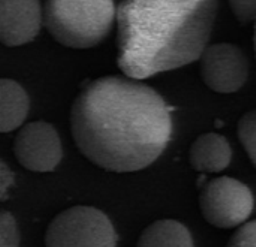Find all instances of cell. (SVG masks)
I'll use <instances>...</instances> for the list:
<instances>
[{
    "mask_svg": "<svg viewBox=\"0 0 256 247\" xmlns=\"http://www.w3.org/2000/svg\"><path fill=\"white\" fill-rule=\"evenodd\" d=\"M30 111L26 90L14 80L0 81V129L3 134L18 129Z\"/></svg>",
    "mask_w": 256,
    "mask_h": 247,
    "instance_id": "obj_10",
    "label": "cell"
},
{
    "mask_svg": "<svg viewBox=\"0 0 256 247\" xmlns=\"http://www.w3.org/2000/svg\"><path fill=\"white\" fill-rule=\"evenodd\" d=\"M117 234L110 218L94 207L76 206L57 214L46 232V247H116Z\"/></svg>",
    "mask_w": 256,
    "mask_h": 247,
    "instance_id": "obj_4",
    "label": "cell"
},
{
    "mask_svg": "<svg viewBox=\"0 0 256 247\" xmlns=\"http://www.w3.org/2000/svg\"><path fill=\"white\" fill-rule=\"evenodd\" d=\"M232 14L242 24L256 21V0H230Z\"/></svg>",
    "mask_w": 256,
    "mask_h": 247,
    "instance_id": "obj_15",
    "label": "cell"
},
{
    "mask_svg": "<svg viewBox=\"0 0 256 247\" xmlns=\"http://www.w3.org/2000/svg\"><path fill=\"white\" fill-rule=\"evenodd\" d=\"M238 138L256 168V110L246 112L238 122Z\"/></svg>",
    "mask_w": 256,
    "mask_h": 247,
    "instance_id": "obj_12",
    "label": "cell"
},
{
    "mask_svg": "<svg viewBox=\"0 0 256 247\" xmlns=\"http://www.w3.org/2000/svg\"><path fill=\"white\" fill-rule=\"evenodd\" d=\"M226 247H256V220L240 226Z\"/></svg>",
    "mask_w": 256,
    "mask_h": 247,
    "instance_id": "obj_14",
    "label": "cell"
},
{
    "mask_svg": "<svg viewBox=\"0 0 256 247\" xmlns=\"http://www.w3.org/2000/svg\"><path fill=\"white\" fill-rule=\"evenodd\" d=\"M254 42H255V54H256V21H255V36H254Z\"/></svg>",
    "mask_w": 256,
    "mask_h": 247,
    "instance_id": "obj_17",
    "label": "cell"
},
{
    "mask_svg": "<svg viewBox=\"0 0 256 247\" xmlns=\"http://www.w3.org/2000/svg\"><path fill=\"white\" fill-rule=\"evenodd\" d=\"M114 0H45L44 26L63 46L87 50L99 45L112 30Z\"/></svg>",
    "mask_w": 256,
    "mask_h": 247,
    "instance_id": "obj_3",
    "label": "cell"
},
{
    "mask_svg": "<svg viewBox=\"0 0 256 247\" xmlns=\"http://www.w3.org/2000/svg\"><path fill=\"white\" fill-rule=\"evenodd\" d=\"M136 247H194V240L183 224L162 219L144 230Z\"/></svg>",
    "mask_w": 256,
    "mask_h": 247,
    "instance_id": "obj_11",
    "label": "cell"
},
{
    "mask_svg": "<svg viewBox=\"0 0 256 247\" xmlns=\"http://www.w3.org/2000/svg\"><path fill=\"white\" fill-rule=\"evenodd\" d=\"M232 159V148L228 140L219 134H204L192 144L189 162L198 172L214 174L226 170Z\"/></svg>",
    "mask_w": 256,
    "mask_h": 247,
    "instance_id": "obj_9",
    "label": "cell"
},
{
    "mask_svg": "<svg viewBox=\"0 0 256 247\" xmlns=\"http://www.w3.org/2000/svg\"><path fill=\"white\" fill-rule=\"evenodd\" d=\"M70 129L92 164L111 172H135L164 153L172 118L152 87L130 76H104L87 84L74 100Z\"/></svg>",
    "mask_w": 256,
    "mask_h": 247,
    "instance_id": "obj_1",
    "label": "cell"
},
{
    "mask_svg": "<svg viewBox=\"0 0 256 247\" xmlns=\"http://www.w3.org/2000/svg\"><path fill=\"white\" fill-rule=\"evenodd\" d=\"M255 200L252 190L231 177H219L202 186L200 208L204 219L222 230L243 225L252 214Z\"/></svg>",
    "mask_w": 256,
    "mask_h": 247,
    "instance_id": "obj_5",
    "label": "cell"
},
{
    "mask_svg": "<svg viewBox=\"0 0 256 247\" xmlns=\"http://www.w3.org/2000/svg\"><path fill=\"white\" fill-rule=\"evenodd\" d=\"M219 0H122L117 8V64L146 80L201 58Z\"/></svg>",
    "mask_w": 256,
    "mask_h": 247,
    "instance_id": "obj_2",
    "label": "cell"
},
{
    "mask_svg": "<svg viewBox=\"0 0 256 247\" xmlns=\"http://www.w3.org/2000/svg\"><path fill=\"white\" fill-rule=\"evenodd\" d=\"M201 78L216 93H236L248 81L249 60L234 44H214L206 48L200 58Z\"/></svg>",
    "mask_w": 256,
    "mask_h": 247,
    "instance_id": "obj_6",
    "label": "cell"
},
{
    "mask_svg": "<svg viewBox=\"0 0 256 247\" xmlns=\"http://www.w3.org/2000/svg\"><path fill=\"white\" fill-rule=\"evenodd\" d=\"M14 152L20 165L33 172H51L63 158L60 136L46 122H33L21 128Z\"/></svg>",
    "mask_w": 256,
    "mask_h": 247,
    "instance_id": "obj_7",
    "label": "cell"
},
{
    "mask_svg": "<svg viewBox=\"0 0 256 247\" xmlns=\"http://www.w3.org/2000/svg\"><path fill=\"white\" fill-rule=\"evenodd\" d=\"M12 184H14V174L10 172L8 165L4 162H2L0 164V196H2V201H4L8 198V190L12 188Z\"/></svg>",
    "mask_w": 256,
    "mask_h": 247,
    "instance_id": "obj_16",
    "label": "cell"
},
{
    "mask_svg": "<svg viewBox=\"0 0 256 247\" xmlns=\"http://www.w3.org/2000/svg\"><path fill=\"white\" fill-rule=\"evenodd\" d=\"M20 246V231L15 222V218L2 212L0 214V247H18Z\"/></svg>",
    "mask_w": 256,
    "mask_h": 247,
    "instance_id": "obj_13",
    "label": "cell"
},
{
    "mask_svg": "<svg viewBox=\"0 0 256 247\" xmlns=\"http://www.w3.org/2000/svg\"><path fill=\"white\" fill-rule=\"evenodd\" d=\"M44 24L39 0H0V40L6 46L32 42Z\"/></svg>",
    "mask_w": 256,
    "mask_h": 247,
    "instance_id": "obj_8",
    "label": "cell"
}]
</instances>
